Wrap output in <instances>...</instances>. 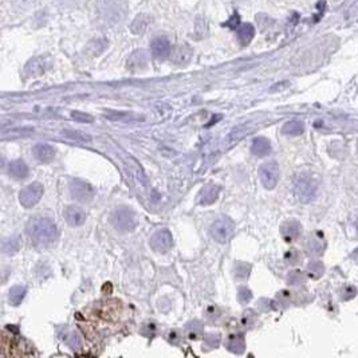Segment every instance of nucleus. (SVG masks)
<instances>
[{"instance_id": "b1692460", "label": "nucleus", "mask_w": 358, "mask_h": 358, "mask_svg": "<svg viewBox=\"0 0 358 358\" xmlns=\"http://www.w3.org/2000/svg\"><path fill=\"white\" fill-rule=\"evenodd\" d=\"M27 294V289L26 286H14L10 290V294H8V299H10V303L12 306H19L22 301L24 299Z\"/></svg>"}, {"instance_id": "39448f33", "label": "nucleus", "mask_w": 358, "mask_h": 358, "mask_svg": "<svg viewBox=\"0 0 358 358\" xmlns=\"http://www.w3.org/2000/svg\"><path fill=\"white\" fill-rule=\"evenodd\" d=\"M209 234L220 244L227 243L234 234V222L227 216L216 219L209 227Z\"/></svg>"}, {"instance_id": "20e7f679", "label": "nucleus", "mask_w": 358, "mask_h": 358, "mask_svg": "<svg viewBox=\"0 0 358 358\" xmlns=\"http://www.w3.org/2000/svg\"><path fill=\"white\" fill-rule=\"evenodd\" d=\"M317 191V183L309 175H299L295 180V196L301 203H309L313 200Z\"/></svg>"}, {"instance_id": "72a5a7b5", "label": "nucleus", "mask_w": 358, "mask_h": 358, "mask_svg": "<svg viewBox=\"0 0 358 358\" xmlns=\"http://www.w3.org/2000/svg\"><path fill=\"white\" fill-rule=\"evenodd\" d=\"M355 294H357V289H355L354 286H351V284H347V286L343 287L342 291H341V298H342L343 301H349V299L354 298Z\"/></svg>"}, {"instance_id": "423d86ee", "label": "nucleus", "mask_w": 358, "mask_h": 358, "mask_svg": "<svg viewBox=\"0 0 358 358\" xmlns=\"http://www.w3.org/2000/svg\"><path fill=\"white\" fill-rule=\"evenodd\" d=\"M44 188L40 183H31L19 192V201L24 208H32L39 203L43 196Z\"/></svg>"}, {"instance_id": "cd10ccee", "label": "nucleus", "mask_w": 358, "mask_h": 358, "mask_svg": "<svg viewBox=\"0 0 358 358\" xmlns=\"http://www.w3.org/2000/svg\"><path fill=\"white\" fill-rule=\"evenodd\" d=\"M105 117L114 122H129L133 119V114L127 112H116V110H108L105 113Z\"/></svg>"}, {"instance_id": "6ab92c4d", "label": "nucleus", "mask_w": 358, "mask_h": 358, "mask_svg": "<svg viewBox=\"0 0 358 358\" xmlns=\"http://www.w3.org/2000/svg\"><path fill=\"white\" fill-rule=\"evenodd\" d=\"M251 152H252V155L254 156L264 157V156L270 155L271 142L267 138H264V137H256V138L252 141Z\"/></svg>"}, {"instance_id": "a878e982", "label": "nucleus", "mask_w": 358, "mask_h": 358, "mask_svg": "<svg viewBox=\"0 0 358 358\" xmlns=\"http://www.w3.org/2000/svg\"><path fill=\"white\" fill-rule=\"evenodd\" d=\"M20 248V240L18 236H11V238L4 239L3 244H2V250L3 254L6 255H14L16 254Z\"/></svg>"}, {"instance_id": "2eb2a0df", "label": "nucleus", "mask_w": 358, "mask_h": 358, "mask_svg": "<svg viewBox=\"0 0 358 358\" xmlns=\"http://www.w3.org/2000/svg\"><path fill=\"white\" fill-rule=\"evenodd\" d=\"M301 230H302V226H301L297 220L286 222V223L280 227V232H282L283 239H284L287 243L295 242V240L299 238V235H301Z\"/></svg>"}, {"instance_id": "f257e3e1", "label": "nucleus", "mask_w": 358, "mask_h": 358, "mask_svg": "<svg viewBox=\"0 0 358 358\" xmlns=\"http://www.w3.org/2000/svg\"><path fill=\"white\" fill-rule=\"evenodd\" d=\"M27 234L32 242L40 247L50 246L58 238L56 224L50 218L32 216L26 226Z\"/></svg>"}, {"instance_id": "ea45409f", "label": "nucleus", "mask_w": 358, "mask_h": 358, "mask_svg": "<svg viewBox=\"0 0 358 358\" xmlns=\"http://www.w3.org/2000/svg\"><path fill=\"white\" fill-rule=\"evenodd\" d=\"M66 342L71 346V349H80L81 346V339L77 333H70L68 338H66Z\"/></svg>"}, {"instance_id": "ddd939ff", "label": "nucleus", "mask_w": 358, "mask_h": 358, "mask_svg": "<svg viewBox=\"0 0 358 358\" xmlns=\"http://www.w3.org/2000/svg\"><path fill=\"white\" fill-rule=\"evenodd\" d=\"M220 191H222V188L219 187V185H215V184H208V185H205L204 188H201V191H200L199 193V204H201V205H211V204H213L218 200V197H219L220 195Z\"/></svg>"}, {"instance_id": "c756f323", "label": "nucleus", "mask_w": 358, "mask_h": 358, "mask_svg": "<svg viewBox=\"0 0 358 358\" xmlns=\"http://www.w3.org/2000/svg\"><path fill=\"white\" fill-rule=\"evenodd\" d=\"M307 272H309V275H310L313 279H318L321 278L323 272H325V266H323L322 262L314 260V262H311L310 264L307 266Z\"/></svg>"}, {"instance_id": "6e6552de", "label": "nucleus", "mask_w": 358, "mask_h": 358, "mask_svg": "<svg viewBox=\"0 0 358 358\" xmlns=\"http://www.w3.org/2000/svg\"><path fill=\"white\" fill-rule=\"evenodd\" d=\"M259 179L266 189H274L279 180V167L275 161H268L259 168Z\"/></svg>"}, {"instance_id": "412c9836", "label": "nucleus", "mask_w": 358, "mask_h": 358, "mask_svg": "<svg viewBox=\"0 0 358 358\" xmlns=\"http://www.w3.org/2000/svg\"><path fill=\"white\" fill-rule=\"evenodd\" d=\"M152 23V19L145 14L135 16V19L131 22L130 24V31L133 34H144L147 31V28L149 27V24Z\"/></svg>"}, {"instance_id": "f3484780", "label": "nucleus", "mask_w": 358, "mask_h": 358, "mask_svg": "<svg viewBox=\"0 0 358 358\" xmlns=\"http://www.w3.org/2000/svg\"><path fill=\"white\" fill-rule=\"evenodd\" d=\"M171 54H172V60H173L176 64H185L188 63L189 59L192 58L193 51H192V48L189 47L188 44L183 43V44H179V46H176V47L171 51Z\"/></svg>"}, {"instance_id": "4be33fe9", "label": "nucleus", "mask_w": 358, "mask_h": 358, "mask_svg": "<svg viewBox=\"0 0 358 358\" xmlns=\"http://www.w3.org/2000/svg\"><path fill=\"white\" fill-rule=\"evenodd\" d=\"M236 32H238L239 42H240L243 46H247V44L250 43L251 40H252V38H254L255 28L252 24L244 23L242 24V26H239L238 31Z\"/></svg>"}, {"instance_id": "7c9ffc66", "label": "nucleus", "mask_w": 358, "mask_h": 358, "mask_svg": "<svg viewBox=\"0 0 358 358\" xmlns=\"http://www.w3.org/2000/svg\"><path fill=\"white\" fill-rule=\"evenodd\" d=\"M187 333H188V337H189L191 339H196L197 337H200L201 333H203L201 323H200L199 321H193V322H191L187 327Z\"/></svg>"}, {"instance_id": "9b49d317", "label": "nucleus", "mask_w": 358, "mask_h": 358, "mask_svg": "<svg viewBox=\"0 0 358 358\" xmlns=\"http://www.w3.org/2000/svg\"><path fill=\"white\" fill-rule=\"evenodd\" d=\"M326 248V239L321 231L313 232L306 243L307 254L310 256H321Z\"/></svg>"}, {"instance_id": "2f4dec72", "label": "nucleus", "mask_w": 358, "mask_h": 358, "mask_svg": "<svg viewBox=\"0 0 358 358\" xmlns=\"http://www.w3.org/2000/svg\"><path fill=\"white\" fill-rule=\"evenodd\" d=\"M287 280H289V283L293 284V286H297V284L303 283V280H305V275H303L302 271H293V272H290L289 276H287Z\"/></svg>"}, {"instance_id": "4468645a", "label": "nucleus", "mask_w": 358, "mask_h": 358, "mask_svg": "<svg viewBox=\"0 0 358 358\" xmlns=\"http://www.w3.org/2000/svg\"><path fill=\"white\" fill-rule=\"evenodd\" d=\"M151 50L153 56L157 58V59H165L167 56H169L172 51L169 40L167 38H164V36H159V38L153 39L151 44Z\"/></svg>"}, {"instance_id": "dca6fc26", "label": "nucleus", "mask_w": 358, "mask_h": 358, "mask_svg": "<svg viewBox=\"0 0 358 358\" xmlns=\"http://www.w3.org/2000/svg\"><path fill=\"white\" fill-rule=\"evenodd\" d=\"M32 153L40 163H50L55 157V149L48 144H36L35 147L32 148Z\"/></svg>"}, {"instance_id": "a19ab883", "label": "nucleus", "mask_w": 358, "mask_h": 358, "mask_svg": "<svg viewBox=\"0 0 358 358\" xmlns=\"http://www.w3.org/2000/svg\"><path fill=\"white\" fill-rule=\"evenodd\" d=\"M238 19H239L238 14H234V16H232L231 19L228 20L226 24H227L228 27H231V28H234V30H236V27H238V26H235V20H238Z\"/></svg>"}, {"instance_id": "f8f14e48", "label": "nucleus", "mask_w": 358, "mask_h": 358, "mask_svg": "<svg viewBox=\"0 0 358 358\" xmlns=\"http://www.w3.org/2000/svg\"><path fill=\"white\" fill-rule=\"evenodd\" d=\"M66 222L73 227H80L86 222V212L77 205H68L63 212Z\"/></svg>"}, {"instance_id": "7ed1b4c3", "label": "nucleus", "mask_w": 358, "mask_h": 358, "mask_svg": "<svg viewBox=\"0 0 358 358\" xmlns=\"http://www.w3.org/2000/svg\"><path fill=\"white\" fill-rule=\"evenodd\" d=\"M112 223L117 231L130 232L137 226V216L131 208L121 207L114 211L112 216Z\"/></svg>"}, {"instance_id": "1a4fd4ad", "label": "nucleus", "mask_w": 358, "mask_h": 358, "mask_svg": "<svg viewBox=\"0 0 358 358\" xmlns=\"http://www.w3.org/2000/svg\"><path fill=\"white\" fill-rule=\"evenodd\" d=\"M149 243H151V247L156 252L165 254L173 246V236H172V232L169 230H160V231L152 235Z\"/></svg>"}, {"instance_id": "393cba45", "label": "nucleus", "mask_w": 358, "mask_h": 358, "mask_svg": "<svg viewBox=\"0 0 358 358\" xmlns=\"http://www.w3.org/2000/svg\"><path fill=\"white\" fill-rule=\"evenodd\" d=\"M305 130V125L301 121H289L283 125L282 133L286 135H299Z\"/></svg>"}, {"instance_id": "79ce46f5", "label": "nucleus", "mask_w": 358, "mask_h": 358, "mask_svg": "<svg viewBox=\"0 0 358 358\" xmlns=\"http://www.w3.org/2000/svg\"><path fill=\"white\" fill-rule=\"evenodd\" d=\"M351 258L354 259L355 262L358 263V248H355V250L353 251V254H351Z\"/></svg>"}, {"instance_id": "bb28decb", "label": "nucleus", "mask_w": 358, "mask_h": 358, "mask_svg": "<svg viewBox=\"0 0 358 358\" xmlns=\"http://www.w3.org/2000/svg\"><path fill=\"white\" fill-rule=\"evenodd\" d=\"M62 135H63L64 138L70 139V141H74V142L86 144L92 141V137H90V135L78 130H63L62 131Z\"/></svg>"}, {"instance_id": "a211bd4d", "label": "nucleus", "mask_w": 358, "mask_h": 358, "mask_svg": "<svg viewBox=\"0 0 358 358\" xmlns=\"http://www.w3.org/2000/svg\"><path fill=\"white\" fill-rule=\"evenodd\" d=\"M8 173L12 179L23 180L28 176V167L23 160H15L8 165Z\"/></svg>"}, {"instance_id": "5701e85b", "label": "nucleus", "mask_w": 358, "mask_h": 358, "mask_svg": "<svg viewBox=\"0 0 358 358\" xmlns=\"http://www.w3.org/2000/svg\"><path fill=\"white\" fill-rule=\"evenodd\" d=\"M246 347L244 343V337L242 334H232L228 337L227 341V349L235 354H242Z\"/></svg>"}, {"instance_id": "0eeeda50", "label": "nucleus", "mask_w": 358, "mask_h": 358, "mask_svg": "<svg viewBox=\"0 0 358 358\" xmlns=\"http://www.w3.org/2000/svg\"><path fill=\"white\" fill-rule=\"evenodd\" d=\"M70 193L77 201H81V203H90L96 197L94 188L84 180L78 179L70 181Z\"/></svg>"}, {"instance_id": "9d476101", "label": "nucleus", "mask_w": 358, "mask_h": 358, "mask_svg": "<svg viewBox=\"0 0 358 358\" xmlns=\"http://www.w3.org/2000/svg\"><path fill=\"white\" fill-rule=\"evenodd\" d=\"M50 67V58L46 55L35 56L27 62L24 67V76L26 78H35L42 76L47 68Z\"/></svg>"}, {"instance_id": "4c0bfd02", "label": "nucleus", "mask_w": 358, "mask_h": 358, "mask_svg": "<svg viewBox=\"0 0 358 358\" xmlns=\"http://www.w3.org/2000/svg\"><path fill=\"white\" fill-rule=\"evenodd\" d=\"M251 298H252V293H251L250 289H247V287H242L240 290H239V301L244 305V303H248L251 301Z\"/></svg>"}, {"instance_id": "f704fd0d", "label": "nucleus", "mask_w": 358, "mask_h": 358, "mask_svg": "<svg viewBox=\"0 0 358 358\" xmlns=\"http://www.w3.org/2000/svg\"><path fill=\"white\" fill-rule=\"evenodd\" d=\"M205 31H207V23H205V20H204L203 18H197L195 24V32L197 38H201V36L205 34Z\"/></svg>"}, {"instance_id": "c9c22d12", "label": "nucleus", "mask_w": 358, "mask_h": 358, "mask_svg": "<svg viewBox=\"0 0 358 358\" xmlns=\"http://www.w3.org/2000/svg\"><path fill=\"white\" fill-rule=\"evenodd\" d=\"M299 259H301V255H299L298 251L294 250V248L289 251V252L284 255V260H286L287 264H297V263L299 262Z\"/></svg>"}, {"instance_id": "473e14b6", "label": "nucleus", "mask_w": 358, "mask_h": 358, "mask_svg": "<svg viewBox=\"0 0 358 358\" xmlns=\"http://www.w3.org/2000/svg\"><path fill=\"white\" fill-rule=\"evenodd\" d=\"M247 131H248L247 126H239L231 131V134H230L228 138H230L231 142H235V141H239V138H242L243 135H246Z\"/></svg>"}, {"instance_id": "c85d7f7f", "label": "nucleus", "mask_w": 358, "mask_h": 358, "mask_svg": "<svg viewBox=\"0 0 358 358\" xmlns=\"http://www.w3.org/2000/svg\"><path fill=\"white\" fill-rule=\"evenodd\" d=\"M234 272H235V278L238 280H246L250 276L251 272V266L248 263L244 262H238L234 267Z\"/></svg>"}, {"instance_id": "58836bf2", "label": "nucleus", "mask_w": 358, "mask_h": 358, "mask_svg": "<svg viewBox=\"0 0 358 358\" xmlns=\"http://www.w3.org/2000/svg\"><path fill=\"white\" fill-rule=\"evenodd\" d=\"M204 343L207 345L208 347H216L219 346L220 343V335L219 334H209L205 337L204 339Z\"/></svg>"}, {"instance_id": "f03ea898", "label": "nucleus", "mask_w": 358, "mask_h": 358, "mask_svg": "<svg viewBox=\"0 0 358 358\" xmlns=\"http://www.w3.org/2000/svg\"><path fill=\"white\" fill-rule=\"evenodd\" d=\"M97 16L105 26H119L127 14L125 0H97Z\"/></svg>"}, {"instance_id": "aec40b11", "label": "nucleus", "mask_w": 358, "mask_h": 358, "mask_svg": "<svg viewBox=\"0 0 358 358\" xmlns=\"http://www.w3.org/2000/svg\"><path fill=\"white\" fill-rule=\"evenodd\" d=\"M147 62H148V56L147 54H145V51H142V50H137V51H134L130 56H129V59H127V67L130 68V70H133V71H135V70H141V68H144L145 66H147Z\"/></svg>"}, {"instance_id": "e433bc0d", "label": "nucleus", "mask_w": 358, "mask_h": 358, "mask_svg": "<svg viewBox=\"0 0 358 358\" xmlns=\"http://www.w3.org/2000/svg\"><path fill=\"white\" fill-rule=\"evenodd\" d=\"M71 117L76 119L77 122H93V117L90 114H86V113L82 112H71Z\"/></svg>"}]
</instances>
